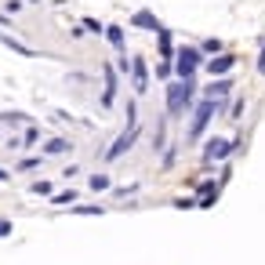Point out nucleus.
Wrapping results in <instances>:
<instances>
[{
  "mask_svg": "<svg viewBox=\"0 0 265 265\" xmlns=\"http://www.w3.org/2000/svg\"><path fill=\"white\" fill-rule=\"evenodd\" d=\"M189 95H193V80H178V84L167 87V109H171V117H178V113L189 109V102H193Z\"/></svg>",
  "mask_w": 265,
  "mask_h": 265,
  "instance_id": "f257e3e1",
  "label": "nucleus"
},
{
  "mask_svg": "<svg viewBox=\"0 0 265 265\" xmlns=\"http://www.w3.org/2000/svg\"><path fill=\"white\" fill-rule=\"evenodd\" d=\"M214 109H218L214 98H204V102L196 105V117H193V124H189V142L204 138V131H207V124H211V117H214Z\"/></svg>",
  "mask_w": 265,
  "mask_h": 265,
  "instance_id": "f03ea898",
  "label": "nucleus"
},
{
  "mask_svg": "<svg viewBox=\"0 0 265 265\" xmlns=\"http://www.w3.org/2000/svg\"><path fill=\"white\" fill-rule=\"evenodd\" d=\"M196 65H200V51H196V48H178V55H174V73H178L182 80H193Z\"/></svg>",
  "mask_w": 265,
  "mask_h": 265,
  "instance_id": "7ed1b4c3",
  "label": "nucleus"
},
{
  "mask_svg": "<svg viewBox=\"0 0 265 265\" xmlns=\"http://www.w3.org/2000/svg\"><path fill=\"white\" fill-rule=\"evenodd\" d=\"M135 142H138V124H127V131H124V135H120L117 142L109 145V153H105V160H109V164H113V160H120V157L127 153V149H131Z\"/></svg>",
  "mask_w": 265,
  "mask_h": 265,
  "instance_id": "20e7f679",
  "label": "nucleus"
},
{
  "mask_svg": "<svg viewBox=\"0 0 265 265\" xmlns=\"http://www.w3.org/2000/svg\"><path fill=\"white\" fill-rule=\"evenodd\" d=\"M229 153H233V142H229V138H211V142L204 145V160H207V164H214V160H225Z\"/></svg>",
  "mask_w": 265,
  "mask_h": 265,
  "instance_id": "39448f33",
  "label": "nucleus"
},
{
  "mask_svg": "<svg viewBox=\"0 0 265 265\" xmlns=\"http://www.w3.org/2000/svg\"><path fill=\"white\" fill-rule=\"evenodd\" d=\"M102 73H105V91H102V105L109 109L113 102H117V69H113V65H102Z\"/></svg>",
  "mask_w": 265,
  "mask_h": 265,
  "instance_id": "423d86ee",
  "label": "nucleus"
},
{
  "mask_svg": "<svg viewBox=\"0 0 265 265\" xmlns=\"http://www.w3.org/2000/svg\"><path fill=\"white\" fill-rule=\"evenodd\" d=\"M236 65V58L233 55H218V58H211L207 62V73H211V77H225V73H229Z\"/></svg>",
  "mask_w": 265,
  "mask_h": 265,
  "instance_id": "0eeeda50",
  "label": "nucleus"
},
{
  "mask_svg": "<svg viewBox=\"0 0 265 265\" xmlns=\"http://www.w3.org/2000/svg\"><path fill=\"white\" fill-rule=\"evenodd\" d=\"M131 73H135V91L142 95V91H145V84H149V73H145V62H142V58H131Z\"/></svg>",
  "mask_w": 265,
  "mask_h": 265,
  "instance_id": "6e6552de",
  "label": "nucleus"
},
{
  "mask_svg": "<svg viewBox=\"0 0 265 265\" xmlns=\"http://www.w3.org/2000/svg\"><path fill=\"white\" fill-rule=\"evenodd\" d=\"M131 22H135L138 29H153V33L160 29V22H157V15H149V11H138V15H135Z\"/></svg>",
  "mask_w": 265,
  "mask_h": 265,
  "instance_id": "1a4fd4ad",
  "label": "nucleus"
},
{
  "mask_svg": "<svg viewBox=\"0 0 265 265\" xmlns=\"http://www.w3.org/2000/svg\"><path fill=\"white\" fill-rule=\"evenodd\" d=\"M105 36H109V44L117 48V51H124V29H120V26H109Z\"/></svg>",
  "mask_w": 265,
  "mask_h": 265,
  "instance_id": "9d476101",
  "label": "nucleus"
},
{
  "mask_svg": "<svg viewBox=\"0 0 265 265\" xmlns=\"http://www.w3.org/2000/svg\"><path fill=\"white\" fill-rule=\"evenodd\" d=\"M51 153H69V142H65V138H51V142L44 145V157H51Z\"/></svg>",
  "mask_w": 265,
  "mask_h": 265,
  "instance_id": "9b49d317",
  "label": "nucleus"
},
{
  "mask_svg": "<svg viewBox=\"0 0 265 265\" xmlns=\"http://www.w3.org/2000/svg\"><path fill=\"white\" fill-rule=\"evenodd\" d=\"M229 87H233L229 80H222V84H211V87H207V98H218V95H229Z\"/></svg>",
  "mask_w": 265,
  "mask_h": 265,
  "instance_id": "f8f14e48",
  "label": "nucleus"
},
{
  "mask_svg": "<svg viewBox=\"0 0 265 265\" xmlns=\"http://www.w3.org/2000/svg\"><path fill=\"white\" fill-rule=\"evenodd\" d=\"M91 189H95V193H105V189H109V178L105 174H91V182H87Z\"/></svg>",
  "mask_w": 265,
  "mask_h": 265,
  "instance_id": "ddd939ff",
  "label": "nucleus"
},
{
  "mask_svg": "<svg viewBox=\"0 0 265 265\" xmlns=\"http://www.w3.org/2000/svg\"><path fill=\"white\" fill-rule=\"evenodd\" d=\"M51 200H55V204H77V193H73V189H65V193H55Z\"/></svg>",
  "mask_w": 265,
  "mask_h": 265,
  "instance_id": "4468645a",
  "label": "nucleus"
},
{
  "mask_svg": "<svg viewBox=\"0 0 265 265\" xmlns=\"http://www.w3.org/2000/svg\"><path fill=\"white\" fill-rule=\"evenodd\" d=\"M33 193H36V196H51V182H36Z\"/></svg>",
  "mask_w": 265,
  "mask_h": 265,
  "instance_id": "2eb2a0df",
  "label": "nucleus"
},
{
  "mask_svg": "<svg viewBox=\"0 0 265 265\" xmlns=\"http://www.w3.org/2000/svg\"><path fill=\"white\" fill-rule=\"evenodd\" d=\"M200 51H207V55H218L222 51V40H204V48Z\"/></svg>",
  "mask_w": 265,
  "mask_h": 265,
  "instance_id": "dca6fc26",
  "label": "nucleus"
},
{
  "mask_svg": "<svg viewBox=\"0 0 265 265\" xmlns=\"http://www.w3.org/2000/svg\"><path fill=\"white\" fill-rule=\"evenodd\" d=\"M157 73H160V77H164V80H167V77H171V62H167V58H164V62H160V65H157Z\"/></svg>",
  "mask_w": 265,
  "mask_h": 265,
  "instance_id": "f3484780",
  "label": "nucleus"
},
{
  "mask_svg": "<svg viewBox=\"0 0 265 265\" xmlns=\"http://www.w3.org/2000/svg\"><path fill=\"white\" fill-rule=\"evenodd\" d=\"M36 164H40V157H29V160H22V171H33Z\"/></svg>",
  "mask_w": 265,
  "mask_h": 265,
  "instance_id": "a211bd4d",
  "label": "nucleus"
},
{
  "mask_svg": "<svg viewBox=\"0 0 265 265\" xmlns=\"http://www.w3.org/2000/svg\"><path fill=\"white\" fill-rule=\"evenodd\" d=\"M77 214H105L102 207H77Z\"/></svg>",
  "mask_w": 265,
  "mask_h": 265,
  "instance_id": "6ab92c4d",
  "label": "nucleus"
},
{
  "mask_svg": "<svg viewBox=\"0 0 265 265\" xmlns=\"http://www.w3.org/2000/svg\"><path fill=\"white\" fill-rule=\"evenodd\" d=\"M258 73H265V40H261V58H258Z\"/></svg>",
  "mask_w": 265,
  "mask_h": 265,
  "instance_id": "aec40b11",
  "label": "nucleus"
},
{
  "mask_svg": "<svg viewBox=\"0 0 265 265\" xmlns=\"http://www.w3.org/2000/svg\"><path fill=\"white\" fill-rule=\"evenodd\" d=\"M11 233V222H0V236H8Z\"/></svg>",
  "mask_w": 265,
  "mask_h": 265,
  "instance_id": "412c9836",
  "label": "nucleus"
},
{
  "mask_svg": "<svg viewBox=\"0 0 265 265\" xmlns=\"http://www.w3.org/2000/svg\"><path fill=\"white\" fill-rule=\"evenodd\" d=\"M0 182H8V171H0Z\"/></svg>",
  "mask_w": 265,
  "mask_h": 265,
  "instance_id": "4be33fe9",
  "label": "nucleus"
}]
</instances>
